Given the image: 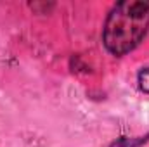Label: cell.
<instances>
[{"label":"cell","instance_id":"obj_1","mask_svg":"<svg viewBox=\"0 0 149 147\" xmlns=\"http://www.w3.org/2000/svg\"><path fill=\"white\" fill-rule=\"evenodd\" d=\"M149 30V2L125 0L116 3L106 17L102 42L113 55L134 50Z\"/></svg>","mask_w":149,"mask_h":147},{"label":"cell","instance_id":"obj_2","mask_svg":"<svg viewBox=\"0 0 149 147\" xmlns=\"http://www.w3.org/2000/svg\"><path fill=\"white\" fill-rule=\"evenodd\" d=\"M139 87H141L142 92L149 94V68L141 69V73H139Z\"/></svg>","mask_w":149,"mask_h":147}]
</instances>
